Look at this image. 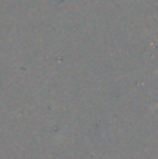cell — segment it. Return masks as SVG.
<instances>
[{"label": "cell", "mask_w": 158, "mask_h": 159, "mask_svg": "<svg viewBox=\"0 0 158 159\" xmlns=\"http://www.w3.org/2000/svg\"><path fill=\"white\" fill-rule=\"evenodd\" d=\"M157 45H158V40H157ZM154 108H158V104H157V105H155V107H154Z\"/></svg>", "instance_id": "cell-1"}]
</instances>
